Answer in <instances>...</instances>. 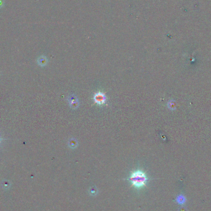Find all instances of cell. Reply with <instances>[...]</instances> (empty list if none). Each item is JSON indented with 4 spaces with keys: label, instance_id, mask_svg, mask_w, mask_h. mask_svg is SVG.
I'll return each mask as SVG.
<instances>
[{
    "label": "cell",
    "instance_id": "1",
    "mask_svg": "<svg viewBox=\"0 0 211 211\" xmlns=\"http://www.w3.org/2000/svg\"><path fill=\"white\" fill-rule=\"evenodd\" d=\"M129 180L132 183V185L134 186L135 188H140L146 185L148 178L145 172L142 170H138L133 172L131 174Z\"/></svg>",
    "mask_w": 211,
    "mask_h": 211
},
{
    "label": "cell",
    "instance_id": "4",
    "mask_svg": "<svg viewBox=\"0 0 211 211\" xmlns=\"http://www.w3.org/2000/svg\"><path fill=\"white\" fill-rule=\"evenodd\" d=\"M47 63V59L45 57L41 56L38 60V64L40 65V66H44Z\"/></svg>",
    "mask_w": 211,
    "mask_h": 211
},
{
    "label": "cell",
    "instance_id": "2",
    "mask_svg": "<svg viewBox=\"0 0 211 211\" xmlns=\"http://www.w3.org/2000/svg\"><path fill=\"white\" fill-rule=\"evenodd\" d=\"M95 103L98 105H104L106 104L107 101V97H106L105 93L103 92L99 91L95 93L93 98Z\"/></svg>",
    "mask_w": 211,
    "mask_h": 211
},
{
    "label": "cell",
    "instance_id": "3",
    "mask_svg": "<svg viewBox=\"0 0 211 211\" xmlns=\"http://www.w3.org/2000/svg\"><path fill=\"white\" fill-rule=\"evenodd\" d=\"M69 102L71 105V107L75 109L77 108L79 106V102L78 100L77 99V97H75L74 95H71L69 98Z\"/></svg>",
    "mask_w": 211,
    "mask_h": 211
},
{
    "label": "cell",
    "instance_id": "5",
    "mask_svg": "<svg viewBox=\"0 0 211 211\" xmlns=\"http://www.w3.org/2000/svg\"><path fill=\"white\" fill-rule=\"evenodd\" d=\"M97 193V190L96 188H90V194L91 195H95Z\"/></svg>",
    "mask_w": 211,
    "mask_h": 211
},
{
    "label": "cell",
    "instance_id": "6",
    "mask_svg": "<svg viewBox=\"0 0 211 211\" xmlns=\"http://www.w3.org/2000/svg\"><path fill=\"white\" fill-rule=\"evenodd\" d=\"M1 138H0V143H1Z\"/></svg>",
    "mask_w": 211,
    "mask_h": 211
}]
</instances>
